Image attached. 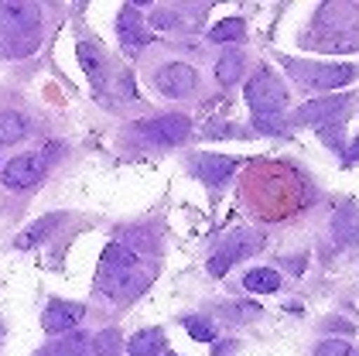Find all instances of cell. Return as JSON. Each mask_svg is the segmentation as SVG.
Wrapping results in <instances>:
<instances>
[{
	"mask_svg": "<svg viewBox=\"0 0 359 356\" xmlns=\"http://www.w3.org/2000/svg\"><path fill=\"white\" fill-rule=\"evenodd\" d=\"M147 281L151 277L140 271L137 257L127 246H120V244L107 246V253L100 261V274H96V288L107 298H130V295H137Z\"/></svg>",
	"mask_w": 359,
	"mask_h": 356,
	"instance_id": "cell-1",
	"label": "cell"
},
{
	"mask_svg": "<svg viewBox=\"0 0 359 356\" xmlns=\"http://www.w3.org/2000/svg\"><path fill=\"white\" fill-rule=\"evenodd\" d=\"M38 27H41V7L38 4H0V52L18 58L28 55L38 45Z\"/></svg>",
	"mask_w": 359,
	"mask_h": 356,
	"instance_id": "cell-2",
	"label": "cell"
},
{
	"mask_svg": "<svg viewBox=\"0 0 359 356\" xmlns=\"http://www.w3.org/2000/svg\"><path fill=\"white\" fill-rule=\"evenodd\" d=\"M247 103L253 107L257 120L277 117L280 110L287 107V89H284V82L277 79L271 69H257L247 82Z\"/></svg>",
	"mask_w": 359,
	"mask_h": 356,
	"instance_id": "cell-3",
	"label": "cell"
},
{
	"mask_svg": "<svg viewBox=\"0 0 359 356\" xmlns=\"http://www.w3.org/2000/svg\"><path fill=\"white\" fill-rule=\"evenodd\" d=\"M260 244H264V233H260L257 226H240V230H233V233L219 244V253L212 257L209 271L222 274L229 264H236V261H243V257H250V253H257Z\"/></svg>",
	"mask_w": 359,
	"mask_h": 356,
	"instance_id": "cell-4",
	"label": "cell"
},
{
	"mask_svg": "<svg viewBox=\"0 0 359 356\" xmlns=\"http://www.w3.org/2000/svg\"><path fill=\"white\" fill-rule=\"evenodd\" d=\"M134 131H137L140 137H147L151 144H178V140L189 137L192 124H189V117H182V113H165V117L140 120Z\"/></svg>",
	"mask_w": 359,
	"mask_h": 356,
	"instance_id": "cell-5",
	"label": "cell"
},
{
	"mask_svg": "<svg viewBox=\"0 0 359 356\" xmlns=\"http://www.w3.org/2000/svg\"><path fill=\"white\" fill-rule=\"evenodd\" d=\"M304 89H318V93H332L339 86H349L356 79V65H298Z\"/></svg>",
	"mask_w": 359,
	"mask_h": 356,
	"instance_id": "cell-6",
	"label": "cell"
},
{
	"mask_svg": "<svg viewBox=\"0 0 359 356\" xmlns=\"http://www.w3.org/2000/svg\"><path fill=\"white\" fill-rule=\"evenodd\" d=\"M154 86L165 93V96H175V100H182V96H189L195 93V86H198V76H195L192 65H185V62H168L161 65L158 72H154Z\"/></svg>",
	"mask_w": 359,
	"mask_h": 356,
	"instance_id": "cell-7",
	"label": "cell"
},
{
	"mask_svg": "<svg viewBox=\"0 0 359 356\" xmlns=\"http://www.w3.org/2000/svg\"><path fill=\"white\" fill-rule=\"evenodd\" d=\"M45 175V154H18L4 168V185L7 189H31Z\"/></svg>",
	"mask_w": 359,
	"mask_h": 356,
	"instance_id": "cell-8",
	"label": "cell"
},
{
	"mask_svg": "<svg viewBox=\"0 0 359 356\" xmlns=\"http://www.w3.org/2000/svg\"><path fill=\"white\" fill-rule=\"evenodd\" d=\"M349 107V96L339 93V96H322V100H311L294 113V124H311V127H322L329 120H342V110Z\"/></svg>",
	"mask_w": 359,
	"mask_h": 356,
	"instance_id": "cell-9",
	"label": "cell"
},
{
	"mask_svg": "<svg viewBox=\"0 0 359 356\" xmlns=\"http://www.w3.org/2000/svg\"><path fill=\"white\" fill-rule=\"evenodd\" d=\"M83 315H86V305H79V301H52L45 308V315H41V326H45V332L65 336V332H72L83 322Z\"/></svg>",
	"mask_w": 359,
	"mask_h": 356,
	"instance_id": "cell-10",
	"label": "cell"
},
{
	"mask_svg": "<svg viewBox=\"0 0 359 356\" xmlns=\"http://www.w3.org/2000/svg\"><path fill=\"white\" fill-rule=\"evenodd\" d=\"M192 164H195V175H198L205 185H222V182L233 175V168H236V161L226 158V154H198Z\"/></svg>",
	"mask_w": 359,
	"mask_h": 356,
	"instance_id": "cell-11",
	"label": "cell"
},
{
	"mask_svg": "<svg viewBox=\"0 0 359 356\" xmlns=\"http://www.w3.org/2000/svg\"><path fill=\"white\" fill-rule=\"evenodd\" d=\"M116 31H120V41L130 45V48H137V45L147 41V25H144V18H140L137 7H123V11H120Z\"/></svg>",
	"mask_w": 359,
	"mask_h": 356,
	"instance_id": "cell-12",
	"label": "cell"
},
{
	"mask_svg": "<svg viewBox=\"0 0 359 356\" xmlns=\"http://www.w3.org/2000/svg\"><path fill=\"white\" fill-rule=\"evenodd\" d=\"M38 356H93V339L83 332H65L52 346H45Z\"/></svg>",
	"mask_w": 359,
	"mask_h": 356,
	"instance_id": "cell-13",
	"label": "cell"
},
{
	"mask_svg": "<svg viewBox=\"0 0 359 356\" xmlns=\"http://www.w3.org/2000/svg\"><path fill=\"white\" fill-rule=\"evenodd\" d=\"M127 353L130 356H158V353H165V332H161V329H144V332H137V336L127 343Z\"/></svg>",
	"mask_w": 359,
	"mask_h": 356,
	"instance_id": "cell-14",
	"label": "cell"
},
{
	"mask_svg": "<svg viewBox=\"0 0 359 356\" xmlns=\"http://www.w3.org/2000/svg\"><path fill=\"white\" fill-rule=\"evenodd\" d=\"M243 284L250 291H257V295H271V291L280 288V274L271 271V268H253V271H247Z\"/></svg>",
	"mask_w": 359,
	"mask_h": 356,
	"instance_id": "cell-15",
	"label": "cell"
},
{
	"mask_svg": "<svg viewBox=\"0 0 359 356\" xmlns=\"http://www.w3.org/2000/svg\"><path fill=\"white\" fill-rule=\"evenodd\" d=\"M25 131H28V124H25L21 113H14V110L0 113V144H14V140H21Z\"/></svg>",
	"mask_w": 359,
	"mask_h": 356,
	"instance_id": "cell-16",
	"label": "cell"
},
{
	"mask_svg": "<svg viewBox=\"0 0 359 356\" xmlns=\"http://www.w3.org/2000/svg\"><path fill=\"white\" fill-rule=\"evenodd\" d=\"M240 72H243V55L240 52H226L216 62V79L222 82V86H233V82L240 79Z\"/></svg>",
	"mask_w": 359,
	"mask_h": 356,
	"instance_id": "cell-17",
	"label": "cell"
},
{
	"mask_svg": "<svg viewBox=\"0 0 359 356\" xmlns=\"http://www.w3.org/2000/svg\"><path fill=\"white\" fill-rule=\"evenodd\" d=\"M247 34V25L240 21V18H229V21H219V25L209 31V38L212 41H240Z\"/></svg>",
	"mask_w": 359,
	"mask_h": 356,
	"instance_id": "cell-18",
	"label": "cell"
},
{
	"mask_svg": "<svg viewBox=\"0 0 359 356\" xmlns=\"http://www.w3.org/2000/svg\"><path fill=\"white\" fill-rule=\"evenodd\" d=\"M120 353V332L103 329L96 339H93V356H116Z\"/></svg>",
	"mask_w": 359,
	"mask_h": 356,
	"instance_id": "cell-19",
	"label": "cell"
},
{
	"mask_svg": "<svg viewBox=\"0 0 359 356\" xmlns=\"http://www.w3.org/2000/svg\"><path fill=\"white\" fill-rule=\"evenodd\" d=\"M79 58H83V69L93 76V79H100V72H103V55H100V48H93L89 41H83L79 45Z\"/></svg>",
	"mask_w": 359,
	"mask_h": 356,
	"instance_id": "cell-20",
	"label": "cell"
},
{
	"mask_svg": "<svg viewBox=\"0 0 359 356\" xmlns=\"http://www.w3.org/2000/svg\"><path fill=\"white\" fill-rule=\"evenodd\" d=\"M315 356H359V350L346 339H325L315 346Z\"/></svg>",
	"mask_w": 359,
	"mask_h": 356,
	"instance_id": "cell-21",
	"label": "cell"
},
{
	"mask_svg": "<svg viewBox=\"0 0 359 356\" xmlns=\"http://www.w3.org/2000/svg\"><path fill=\"white\" fill-rule=\"evenodd\" d=\"M185 329H189V336L198 339V343H212L216 339V329L209 319H185Z\"/></svg>",
	"mask_w": 359,
	"mask_h": 356,
	"instance_id": "cell-22",
	"label": "cell"
},
{
	"mask_svg": "<svg viewBox=\"0 0 359 356\" xmlns=\"http://www.w3.org/2000/svg\"><path fill=\"white\" fill-rule=\"evenodd\" d=\"M52 230H55V216L41 219V223H38V226H31L28 233H25V237H21V240H18V246H31V244H38V240H45V237H48V233H52Z\"/></svg>",
	"mask_w": 359,
	"mask_h": 356,
	"instance_id": "cell-23",
	"label": "cell"
},
{
	"mask_svg": "<svg viewBox=\"0 0 359 356\" xmlns=\"http://www.w3.org/2000/svg\"><path fill=\"white\" fill-rule=\"evenodd\" d=\"M226 315H233V319H253V315H260V305H250V301H233V305H226Z\"/></svg>",
	"mask_w": 359,
	"mask_h": 356,
	"instance_id": "cell-24",
	"label": "cell"
},
{
	"mask_svg": "<svg viewBox=\"0 0 359 356\" xmlns=\"http://www.w3.org/2000/svg\"><path fill=\"white\" fill-rule=\"evenodd\" d=\"M335 233L349 244H359V219H349V223H335Z\"/></svg>",
	"mask_w": 359,
	"mask_h": 356,
	"instance_id": "cell-25",
	"label": "cell"
},
{
	"mask_svg": "<svg viewBox=\"0 0 359 356\" xmlns=\"http://www.w3.org/2000/svg\"><path fill=\"white\" fill-rule=\"evenodd\" d=\"M168 356H178V353H168Z\"/></svg>",
	"mask_w": 359,
	"mask_h": 356,
	"instance_id": "cell-26",
	"label": "cell"
}]
</instances>
